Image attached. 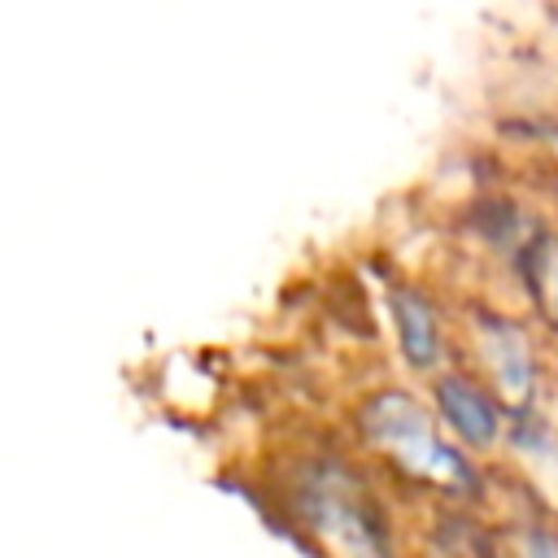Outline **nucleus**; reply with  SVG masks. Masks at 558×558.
<instances>
[{"label": "nucleus", "instance_id": "nucleus-1", "mask_svg": "<svg viewBox=\"0 0 558 558\" xmlns=\"http://www.w3.org/2000/svg\"><path fill=\"white\" fill-rule=\"evenodd\" d=\"M362 432L366 440L388 458L397 462L405 475L432 484V488H449V493H466L475 484V471L471 462L440 440L436 432V418L410 397V392H375L366 405H362Z\"/></svg>", "mask_w": 558, "mask_h": 558}, {"label": "nucleus", "instance_id": "nucleus-2", "mask_svg": "<svg viewBox=\"0 0 558 558\" xmlns=\"http://www.w3.org/2000/svg\"><path fill=\"white\" fill-rule=\"evenodd\" d=\"M475 344H480V362L488 366L497 397L510 410H527L532 392H536V357H532L523 327L510 318L484 314V318H475Z\"/></svg>", "mask_w": 558, "mask_h": 558}, {"label": "nucleus", "instance_id": "nucleus-3", "mask_svg": "<svg viewBox=\"0 0 558 558\" xmlns=\"http://www.w3.org/2000/svg\"><path fill=\"white\" fill-rule=\"evenodd\" d=\"M436 410H440V418H445L466 445H475V449L493 445L497 432H501V418H497L493 397H488L480 384L462 379V375L436 379Z\"/></svg>", "mask_w": 558, "mask_h": 558}, {"label": "nucleus", "instance_id": "nucleus-4", "mask_svg": "<svg viewBox=\"0 0 558 558\" xmlns=\"http://www.w3.org/2000/svg\"><path fill=\"white\" fill-rule=\"evenodd\" d=\"M392 318H397V336H401V349L405 357L427 371L440 362V318L432 310V301L414 288H397L392 292Z\"/></svg>", "mask_w": 558, "mask_h": 558}, {"label": "nucleus", "instance_id": "nucleus-5", "mask_svg": "<svg viewBox=\"0 0 558 558\" xmlns=\"http://www.w3.org/2000/svg\"><path fill=\"white\" fill-rule=\"evenodd\" d=\"M523 270H527V288H532L541 314L558 327V240H536L527 248Z\"/></svg>", "mask_w": 558, "mask_h": 558}, {"label": "nucleus", "instance_id": "nucleus-6", "mask_svg": "<svg viewBox=\"0 0 558 558\" xmlns=\"http://www.w3.org/2000/svg\"><path fill=\"white\" fill-rule=\"evenodd\" d=\"M523 558H558V536H532Z\"/></svg>", "mask_w": 558, "mask_h": 558}]
</instances>
